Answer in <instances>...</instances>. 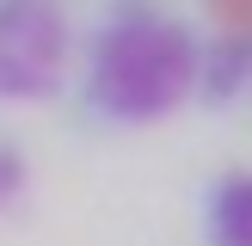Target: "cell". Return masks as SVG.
Returning <instances> with one entry per match:
<instances>
[{
	"label": "cell",
	"mask_w": 252,
	"mask_h": 246,
	"mask_svg": "<svg viewBox=\"0 0 252 246\" xmlns=\"http://www.w3.org/2000/svg\"><path fill=\"white\" fill-rule=\"evenodd\" d=\"M62 25L31 0H0V98H37L56 86Z\"/></svg>",
	"instance_id": "cell-2"
},
{
	"label": "cell",
	"mask_w": 252,
	"mask_h": 246,
	"mask_svg": "<svg viewBox=\"0 0 252 246\" xmlns=\"http://www.w3.org/2000/svg\"><path fill=\"white\" fill-rule=\"evenodd\" d=\"M12 191H19V154L0 148V197H12Z\"/></svg>",
	"instance_id": "cell-3"
},
{
	"label": "cell",
	"mask_w": 252,
	"mask_h": 246,
	"mask_svg": "<svg viewBox=\"0 0 252 246\" xmlns=\"http://www.w3.org/2000/svg\"><path fill=\"white\" fill-rule=\"evenodd\" d=\"M185 56L179 31L166 25H117L98 37V62H93V92L98 105L123 111V117H154L179 98L185 86Z\"/></svg>",
	"instance_id": "cell-1"
}]
</instances>
